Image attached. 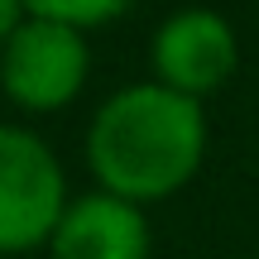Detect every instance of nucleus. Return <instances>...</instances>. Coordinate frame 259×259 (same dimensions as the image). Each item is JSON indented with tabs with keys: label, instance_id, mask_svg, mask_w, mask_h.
I'll list each match as a JSON object with an SVG mask.
<instances>
[{
	"label": "nucleus",
	"instance_id": "obj_1",
	"mask_svg": "<svg viewBox=\"0 0 259 259\" xmlns=\"http://www.w3.org/2000/svg\"><path fill=\"white\" fill-rule=\"evenodd\" d=\"M206 158L202 101L168 87L130 82L96 106L87 125V168L96 187L120 202L149 206L183 192Z\"/></svg>",
	"mask_w": 259,
	"mask_h": 259
},
{
	"label": "nucleus",
	"instance_id": "obj_7",
	"mask_svg": "<svg viewBox=\"0 0 259 259\" xmlns=\"http://www.w3.org/2000/svg\"><path fill=\"white\" fill-rule=\"evenodd\" d=\"M19 19H24V5H15V0H0V48H5V38L15 34Z\"/></svg>",
	"mask_w": 259,
	"mask_h": 259
},
{
	"label": "nucleus",
	"instance_id": "obj_6",
	"mask_svg": "<svg viewBox=\"0 0 259 259\" xmlns=\"http://www.w3.org/2000/svg\"><path fill=\"white\" fill-rule=\"evenodd\" d=\"M29 10H38V15L53 19V24L77 29L82 38H92L101 24H111V19H120V15H125L120 0H34Z\"/></svg>",
	"mask_w": 259,
	"mask_h": 259
},
{
	"label": "nucleus",
	"instance_id": "obj_4",
	"mask_svg": "<svg viewBox=\"0 0 259 259\" xmlns=\"http://www.w3.org/2000/svg\"><path fill=\"white\" fill-rule=\"evenodd\" d=\"M149 63L154 82L178 96H202L221 92L240 67V38L235 24L216 10H178L149 38Z\"/></svg>",
	"mask_w": 259,
	"mask_h": 259
},
{
	"label": "nucleus",
	"instance_id": "obj_3",
	"mask_svg": "<svg viewBox=\"0 0 259 259\" xmlns=\"http://www.w3.org/2000/svg\"><path fill=\"white\" fill-rule=\"evenodd\" d=\"M92 72V44L24 5V19L0 48V92L24 111H63Z\"/></svg>",
	"mask_w": 259,
	"mask_h": 259
},
{
	"label": "nucleus",
	"instance_id": "obj_2",
	"mask_svg": "<svg viewBox=\"0 0 259 259\" xmlns=\"http://www.w3.org/2000/svg\"><path fill=\"white\" fill-rule=\"evenodd\" d=\"M67 206L58 154L29 125L0 120V254H24L53 240Z\"/></svg>",
	"mask_w": 259,
	"mask_h": 259
},
{
	"label": "nucleus",
	"instance_id": "obj_5",
	"mask_svg": "<svg viewBox=\"0 0 259 259\" xmlns=\"http://www.w3.org/2000/svg\"><path fill=\"white\" fill-rule=\"evenodd\" d=\"M53 259H149V216L144 206L120 202L111 192L67 197L48 240Z\"/></svg>",
	"mask_w": 259,
	"mask_h": 259
}]
</instances>
